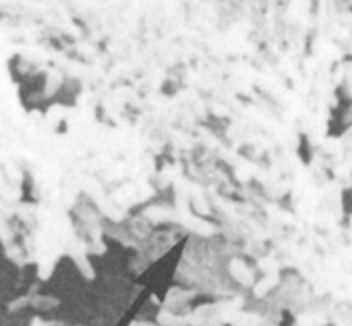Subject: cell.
Masks as SVG:
<instances>
[{
    "instance_id": "obj_1",
    "label": "cell",
    "mask_w": 352,
    "mask_h": 326,
    "mask_svg": "<svg viewBox=\"0 0 352 326\" xmlns=\"http://www.w3.org/2000/svg\"><path fill=\"white\" fill-rule=\"evenodd\" d=\"M158 324L160 326H187L186 317L182 316H175L169 311H162L158 314Z\"/></svg>"
},
{
    "instance_id": "obj_3",
    "label": "cell",
    "mask_w": 352,
    "mask_h": 326,
    "mask_svg": "<svg viewBox=\"0 0 352 326\" xmlns=\"http://www.w3.org/2000/svg\"><path fill=\"white\" fill-rule=\"evenodd\" d=\"M134 326H136V324H134Z\"/></svg>"
},
{
    "instance_id": "obj_2",
    "label": "cell",
    "mask_w": 352,
    "mask_h": 326,
    "mask_svg": "<svg viewBox=\"0 0 352 326\" xmlns=\"http://www.w3.org/2000/svg\"><path fill=\"white\" fill-rule=\"evenodd\" d=\"M137 326H160V324H155V323H139Z\"/></svg>"
}]
</instances>
